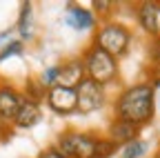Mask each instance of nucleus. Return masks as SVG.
Wrapping results in <instances>:
<instances>
[{
  "label": "nucleus",
  "mask_w": 160,
  "mask_h": 158,
  "mask_svg": "<svg viewBox=\"0 0 160 158\" xmlns=\"http://www.w3.org/2000/svg\"><path fill=\"white\" fill-rule=\"evenodd\" d=\"M116 118L142 127L153 120L156 114V87L151 83H138L127 87L116 100Z\"/></svg>",
  "instance_id": "nucleus-1"
},
{
  "label": "nucleus",
  "mask_w": 160,
  "mask_h": 158,
  "mask_svg": "<svg viewBox=\"0 0 160 158\" xmlns=\"http://www.w3.org/2000/svg\"><path fill=\"white\" fill-rule=\"evenodd\" d=\"M80 60H82V67H85V76L91 78L93 83L105 87V85L116 80V76H118V60L111 58L109 54H105L102 49H98L96 45L87 47Z\"/></svg>",
  "instance_id": "nucleus-2"
},
{
  "label": "nucleus",
  "mask_w": 160,
  "mask_h": 158,
  "mask_svg": "<svg viewBox=\"0 0 160 158\" xmlns=\"http://www.w3.org/2000/svg\"><path fill=\"white\" fill-rule=\"evenodd\" d=\"M93 45L98 49H102L105 54H109L111 58H118L125 56L129 45H131V31L125 27V25H118V23H105L96 31V38H93Z\"/></svg>",
  "instance_id": "nucleus-3"
},
{
  "label": "nucleus",
  "mask_w": 160,
  "mask_h": 158,
  "mask_svg": "<svg viewBox=\"0 0 160 158\" xmlns=\"http://www.w3.org/2000/svg\"><path fill=\"white\" fill-rule=\"evenodd\" d=\"M96 143H98V136L82 134V131H65L58 136L53 147L65 158H93Z\"/></svg>",
  "instance_id": "nucleus-4"
},
{
  "label": "nucleus",
  "mask_w": 160,
  "mask_h": 158,
  "mask_svg": "<svg viewBox=\"0 0 160 158\" xmlns=\"http://www.w3.org/2000/svg\"><path fill=\"white\" fill-rule=\"evenodd\" d=\"M78 94V111L80 114H93L105 105V87L93 83L91 78H85L76 87Z\"/></svg>",
  "instance_id": "nucleus-5"
},
{
  "label": "nucleus",
  "mask_w": 160,
  "mask_h": 158,
  "mask_svg": "<svg viewBox=\"0 0 160 158\" xmlns=\"http://www.w3.org/2000/svg\"><path fill=\"white\" fill-rule=\"evenodd\" d=\"M49 107L60 114V116H69L73 111H78V94L76 89H69V87H62V85H53L47 89L45 94Z\"/></svg>",
  "instance_id": "nucleus-6"
},
{
  "label": "nucleus",
  "mask_w": 160,
  "mask_h": 158,
  "mask_svg": "<svg viewBox=\"0 0 160 158\" xmlns=\"http://www.w3.org/2000/svg\"><path fill=\"white\" fill-rule=\"evenodd\" d=\"M20 105H22V94L13 85H0V118L5 123H13Z\"/></svg>",
  "instance_id": "nucleus-7"
},
{
  "label": "nucleus",
  "mask_w": 160,
  "mask_h": 158,
  "mask_svg": "<svg viewBox=\"0 0 160 158\" xmlns=\"http://www.w3.org/2000/svg\"><path fill=\"white\" fill-rule=\"evenodd\" d=\"M85 78L87 76H85V67H82V60H80V58H76V60H67L65 65H58V83L56 85L76 89Z\"/></svg>",
  "instance_id": "nucleus-8"
},
{
  "label": "nucleus",
  "mask_w": 160,
  "mask_h": 158,
  "mask_svg": "<svg viewBox=\"0 0 160 158\" xmlns=\"http://www.w3.org/2000/svg\"><path fill=\"white\" fill-rule=\"evenodd\" d=\"M42 118V111H40V103H33V100H27L22 98V105H20L13 123L18 129H31L33 125H38V120Z\"/></svg>",
  "instance_id": "nucleus-9"
},
{
  "label": "nucleus",
  "mask_w": 160,
  "mask_h": 158,
  "mask_svg": "<svg viewBox=\"0 0 160 158\" xmlns=\"http://www.w3.org/2000/svg\"><path fill=\"white\" fill-rule=\"evenodd\" d=\"M138 134H140V127H136V125H131V123H125V120H118V118H116V120L109 125V136H107V138H109L113 145L122 147V145L136 140Z\"/></svg>",
  "instance_id": "nucleus-10"
},
{
  "label": "nucleus",
  "mask_w": 160,
  "mask_h": 158,
  "mask_svg": "<svg viewBox=\"0 0 160 158\" xmlns=\"http://www.w3.org/2000/svg\"><path fill=\"white\" fill-rule=\"evenodd\" d=\"M65 23L73 29H80V31H85V29H91L96 25V16L93 11L85 9V7H78V5H69L67 11H65Z\"/></svg>",
  "instance_id": "nucleus-11"
},
{
  "label": "nucleus",
  "mask_w": 160,
  "mask_h": 158,
  "mask_svg": "<svg viewBox=\"0 0 160 158\" xmlns=\"http://www.w3.org/2000/svg\"><path fill=\"white\" fill-rule=\"evenodd\" d=\"M158 13H160V7L156 3H140L138 7V23L147 33L151 36H158L160 33V23H158Z\"/></svg>",
  "instance_id": "nucleus-12"
},
{
  "label": "nucleus",
  "mask_w": 160,
  "mask_h": 158,
  "mask_svg": "<svg viewBox=\"0 0 160 158\" xmlns=\"http://www.w3.org/2000/svg\"><path fill=\"white\" fill-rule=\"evenodd\" d=\"M18 33L22 40H31L33 38V7H31V3H22V7H20Z\"/></svg>",
  "instance_id": "nucleus-13"
},
{
  "label": "nucleus",
  "mask_w": 160,
  "mask_h": 158,
  "mask_svg": "<svg viewBox=\"0 0 160 158\" xmlns=\"http://www.w3.org/2000/svg\"><path fill=\"white\" fill-rule=\"evenodd\" d=\"M147 149H149V143L136 138V140L122 145V149H120V158H142L147 154Z\"/></svg>",
  "instance_id": "nucleus-14"
},
{
  "label": "nucleus",
  "mask_w": 160,
  "mask_h": 158,
  "mask_svg": "<svg viewBox=\"0 0 160 158\" xmlns=\"http://www.w3.org/2000/svg\"><path fill=\"white\" fill-rule=\"evenodd\" d=\"M47 94V89L40 85L38 78H29L27 80V87H25V94L22 98H27V100H33V103H40V98H42Z\"/></svg>",
  "instance_id": "nucleus-15"
},
{
  "label": "nucleus",
  "mask_w": 160,
  "mask_h": 158,
  "mask_svg": "<svg viewBox=\"0 0 160 158\" xmlns=\"http://www.w3.org/2000/svg\"><path fill=\"white\" fill-rule=\"evenodd\" d=\"M116 151H118V145H113L109 138H98L93 158H109V156H113Z\"/></svg>",
  "instance_id": "nucleus-16"
},
{
  "label": "nucleus",
  "mask_w": 160,
  "mask_h": 158,
  "mask_svg": "<svg viewBox=\"0 0 160 158\" xmlns=\"http://www.w3.org/2000/svg\"><path fill=\"white\" fill-rule=\"evenodd\" d=\"M22 40H7L5 43V47L0 49V63H5V60H9L11 56H20L22 54Z\"/></svg>",
  "instance_id": "nucleus-17"
},
{
  "label": "nucleus",
  "mask_w": 160,
  "mask_h": 158,
  "mask_svg": "<svg viewBox=\"0 0 160 158\" xmlns=\"http://www.w3.org/2000/svg\"><path fill=\"white\" fill-rule=\"evenodd\" d=\"M40 80V85H42L45 89H49V87H53L56 83H58V65H53V67H49V69H45L42 71V76L38 78Z\"/></svg>",
  "instance_id": "nucleus-18"
},
{
  "label": "nucleus",
  "mask_w": 160,
  "mask_h": 158,
  "mask_svg": "<svg viewBox=\"0 0 160 158\" xmlns=\"http://www.w3.org/2000/svg\"><path fill=\"white\" fill-rule=\"evenodd\" d=\"M38 158H65L62 154H60L56 147H47V149H42V151H40V156Z\"/></svg>",
  "instance_id": "nucleus-19"
},
{
  "label": "nucleus",
  "mask_w": 160,
  "mask_h": 158,
  "mask_svg": "<svg viewBox=\"0 0 160 158\" xmlns=\"http://www.w3.org/2000/svg\"><path fill=\"white\" fill-rule=\"evenodd\" d=\"M93 9L96 11H107V9H111V3H109V0H93Z\"/></svg>",
  "instance_id": "nucleus-20"
},
{
  "label": "nucleus",
  "mask_w": 160,
  "mask_h": 158,
  "mask_svg": "<svg viewBox=\"0 0 160 158\" xmlns=\"http://www.w3.org/2000/svg\"><path fill=\"white\" fill-rule=\"evenodd\" d=\"M153 58H156V63L160 65V40L156 43V54H153Z\"/></svg>",
  "instance_id": "nucleus-21"
},
{
  "label": "nucleus",
  "mask_w": 160,
  "mask_h": 158,
  "mask_svg": "<svg viewBox=\"0 0 160 158\" xmlns=\"http://www.w3.org/2000/svg\"><path fill=\"white\" fill-rule=\"evenodd\" d=\"M5 125H7V123L2 120V118H0V131H2V129H5Z\"/></svg>",
  "instance_id": "nucleus-22"
},
{
  "label": "nucleus",
  "mask_w": 160,
  "mask_h": 158,
  "mask_svg": "<svg viewBox=\"0 0 160 158\" xmlns=\"http://www.w3.org/2000/svg\"><path fill=\"white\" fill-rule=\"evenodd\" d=\"M153 158H160V151H158V154H156V156H153Z\"/></svg>",
  "instance_id": "nucleus-23"
}]
</instances>
